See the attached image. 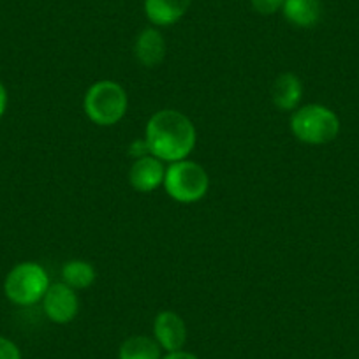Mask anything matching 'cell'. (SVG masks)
<instances>
[{
    "mask_svg": "<svg viewBox=\"0 0 359 359\" xmlns=\"http://www.w3.org/2000/svg\"><path fill=\"white\" fill-rule=\"evenodd\" d=\"M196 140L198 134L194 123L176 109L157 111L148 120L144 130V141L150 155L171 164L185 161L194 150Z\"/></svg>",
    "mask_w": 359,
    "mask_h": 359,
    "instance_id": "6da1fadb",
    "label": "cell"
},
{
    "mask_svg": "<svg viewBox=\"0 0 359 359\" xmlns=\"http://www.w3.org/2000/svg\"><path fill=\"white\" fill-rule=\"evenodd\" d=\"M86 116L95 126L111 127L126 116L127 94L115 81H99L88 88L83 101Z\"/></svg>",
    "mask_w": 359,
    "mask_h": 359,
    "instance_id": "7a4b0ae2",
    "label": "cell"
},
{
    "mask_svg": "<svg viewBox=\"0 0 359 359\" xmlns=\"http://www.w3.org/2000/svg\"><path fill=\"white\" fill-rule=\"evenodd\" d=\"M164 189L175 201L191 205V203L201 201L206 196L210 187L208 172L203 165L192 161L172 162L165 169Z\"/></svg>",
    "mask_w": 359,
    "mask_h": 359,
    "instance_id": "3957f363",
    "label": "cell"
},
{
    "mask_svg": "<svg viewBox=\"0 0 359 359\" xmlns=\"http://www.w3.org/2000/svg\"><path fill=\"white\" fill-rule=\"evenodd\" d=\"M291 130L302 143L326 144L337 140L340 120L326 106L309 104L296 109L291 118Z\"/></svg>",
    "mask_w": 359,
    "mask_h": 359,
    "instance_id": "277c9868",
    "label": "cell"
},
{
    "mask_svg": "<svg viewBox=\"0 0 359 359\" xmlns=\"http://www.w3.org/2000/svg\"><path fill=\"white\" fill-rule=\"evenodd\" d=\"M50 287L46 269L37 262H20L6 277L4 292L9 302L20 306L39 303Z\"/></svg>",
    "mask_w": 359,
    "mask_h": 359,
    "instance_id": "5b68a950",
    "label": "cell"
},
{
    "mask_svg": "<svg viewBox=\"0 0 359 359\" xmlns=\"http://www.w3.org/2000/svg\"><path fill=\"white\" fill-rule=\"evenodd\" d=\"M43 306L48 319L57 324H67L78 316L79 298L74 289L60 282V284H53L48 287L43 298Z\"/></svg>",
    "mask_w": 359,
    "mask_h": 359,
    "instance_id": "8992f818",
    "label": "cell"
},
{
    "mask_svg": "<svg viewBox=\"0 0 359 359\" xmlns=\"http://www.w3.org/2000/svg\"><path fill=\"white\" fill-rule=\"evenodd\" d=\"M164 176L165 168L161 158L154 157V155H144V157L134 161L129 171V182L134 191L147 194L164 184Z\"/></svg>",
    "mask_w": 359,
    "mask_h": 359,
    "instance_id": "52a82bcc",
    "label": "cell"
},
{
    "mask_svg": "<svg viewBox=\"0 0 359 359\" xmlns=\"http://www.w3.org/2000/svg\"><path fill=\"white\" fill-rule=\"evenodd\" d=\"M155 340L168 352H178L187 340V327L184 319L175 312H161L154 320Z\"/></svg>",
    "mask_w": 359,
    "mask_h": 359,
    "instance_id": "ba28073f",
    "label": "cell"
},
{
    "mask_svg": "<svg viewBox=\"0 0 359 359\" xmlns=\"http://www.w3.org/2000/svg\"><path fill=\"white\" fill-rule=\"evenodd\" d=\"M192 0H144V15L157 27H171L184 18Z\"/></svg>",
    "mask_w": 359,
    "mask_h": 359,
    "instance_id": "9c48e42d",
    "label": "cell"
},
{
    "mask_svg": "<svg viewBox=\"0 0 359 359\" xmlns=\"http://www.w3.org/2000/svg\"><path fill=\"white\" fill-rule=\"evenodd\" d=\"M303 97V83L292 72H284L278 76L271 88V99H273L275 108L280 111H292L298 108L299 101Z\"/></svg>",
    "mask_w": 359,
    "mask_h": 359,
    "instance_id": "30bf717a",
    "label": "cell"
},
{
    "mask_svg": "<svg viewBox=\"0 0 359 359\" xmlns=\"http://www.w3.org/2000/svg\"><path fill=\"white\" fill-rule=\"evenodd\" d=\"M134 55L144 67H157L165 57L164 36L157 29H144L134 44Z\"/></svg>",
    "mask_w": 359,
    "mask_h": 359,
    "instance_id": "8fae6325",
    "label": "cell"
},
{
    "mask_svg": "<svg viewBox=\"0 0 359 359\" xmlns=\"http://www.w3.org/2000/svg\"><path fill=\"white\" fill-rule=\"evenodd\" d=\"M282 11L291 25L299 29H312L320 22L323 4L320 0H285Z\"/></svg>",
    "mask_w": 359,
    "mask_h": 359,
    "instance_id": "7c38bea8",
    "label": "cell"
},
{
    "mask_svg": "<svg viewBox=\"0 0 359 359\" xmlns=\"http://www.w3.org/2000/svg\"><path fill=\"white\" fill-rule=\"evenodd\" d=\"M95 277H97V271H95L94 266L86 261H79V259L65 262L64 269H62L64 284H67L74 291L88 289L95 282Z\"/></svg>",
    "mask_w": 359,
    "mask_h": 359,
    "instance_id": "4fadbf2b",
    "label": "cell"
},
{
    "mask_svg": "<svg viewBox=\"0 0 359 359\" xmlns=\"http://www.w3.org/2000/svg\"><path fill=\"white\" fill-rule=\"evenodd\" d=\"M118 359H161V345L150 337H130L120 347Z\"/></svg>",
    "mask_w": 359,
    "mask_h": 359,
    "instance_id": "5bb4252c",
    "label": "cell"
},
{
    "mask_svg": "<svg viewBox=\"0 0 359 359\" xmlns=\"http://www.w3.org/2000/svg\"><path fill=\"white\" fill-rule=\"evenodd\" d=\"M284 2L285 0H250L254 11L262 16L275 15L277 11H280L284 8Z\"/></svg>",
    "mask_w": 359,
    "mask_h": 359,
    "instance_id": "9a60e30c",
    "label": "cell"
},
{
    "mask_svg": "<svg viewBox=\"0 0 359 359\" xmlns=\"http://www.w3.org/2000/svg\"><path fill=\"white\" fill-rule=\"evenodd\" d=\"M0 359H22L20 348L4 337H0Z\"/></svg>",
    "mask_w": 359,
    "mask_h": 359,
    "instance_id": "2e32d148",
    "label": "cell"
},
{
    "mask_svg": "<svg viewBox=\"0 0 359 359\" xmlns=\"http://www.w3.org/2000/svg\"><path fill=\"white\" fill-rule=\"evenodd\" d=\"M129 155L134 158H141V157H144V155H150L147 141L144 140L134 141V143L129 147Z\"/></svg>",
    "mask_w": 359,
    "mask_h": 359,
    "instance_id": "e0dca14e",
    "label": "cell"
},
{
    "mask_svg": "<svg viewBox=\"0 0 359 359\" xmlns=\"http://www.w3.org/2000/svg\"><path fill=\"white\" fill-rule=\"evenodd\" d=\"M6 108H8V90L0 83V118L4 116Z\"/></svg>",
    "mask_w": 359,
    "mask_h": 359,
    "instance_id": "ac0fdd59",
    "label": "cell"
},
{
    "mask_svg": "<svg viewBox=\"0 0 359 359\" xmlns=\"http://www.w3.org/2000/svg\"><path fill=\"white\" fill-rule=\"evenodd\" d=\"M164 359H198L194 354H189V352L178 351V352H169V355H165Z\"/></svg>",
    "mask_w": 359,
    "mask_h": 359,
    "instance_id": "d6986e66",
    "label": "cell"
}]
</instances>
